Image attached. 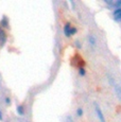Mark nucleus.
<instances>
[{
	"instance_id": "obj_7",
	"label": "nucleus",
	"mask_w": 121,
	"mask_h": 122,
	"mask_svg": "<svg viewBox=\"0 0 121 122\" xmlns=\"http://www.w3.org/2000/svg\"><path fill=\"white\" fill-rule=\"evenodd\" d=\"M83 112H83V108H81V107H80V108L76 109V116H78V117H82L83 116Z\"/></svg>"
},
{
	"instance_id": "obj_11",
	"label": "nucleus",
	"mask_w": 121,
	"mask_h": 122,
	"mask_svg": "<svg viewBox=\"0 0 121 122\" xmlns=\"http://www.w3.org/2000/svg\"><path fill=\"white\" fill-rule=\"evenodd\" d=\"M4 103H5L6 105H10L11 104V99L9 97H5L4 98Z\"/></svg>"
},
{
	"instance_id": "obj_2",
	"label": "nucleus",
	"mask_w": 121,
	"mask_h": 122,
	"mask_svg": "<svg viewBox=\"0 0 121 122\" xmlns=\"http://www.w3.org/2000/svg\"><path fill=\"white\" fill-rule=\"evenodd\" d=\"M70 32H71V25H70V23H69V22H67L66 25H64V34H65V36H66V37H70L71 36Z\"/></svg>"
},
{
	"instance_id": "obj_15",
	"label": "nucleus",
	"mask_w": 121,
	"mask_h": 122,
	"mask_svg": "<svg viewBox=\"0 0 121 122\" xmlns=\"http://www.w3.org/2000/svg\"><path fill=\"white\" fill-rule=\"evenodd\" d=\"M115 20H116V21H121V15L119 16V17H117V18H115Z\"/></svg>"
},
{
	"instance_id": "obj_6",
	"label": "nucleus",
	"mask_w": 121,
	"mask_h": 122,
	"mask_svg": "<svg viewBox=\"0 0 121 122\" xmlns=\"http://www.w3.org/2000/svg\"><path fill=\"white\" fill-rule=\"evenodd\" d=\"M113 14H114V17H115V18L119 17V16L121 15V8H117L116 10H114Z\"/></svg>"
},
{
	"instance_id": "obj_16",
	"label": "nucleus",
	"mask_w": 121,
	"mask_h": 122,
	"mask_svg": "<svg viewBox=\"0 0 121 122\" xmlns=\"http://www.w3.org/2000/svg\"><path fill=\"white\" fill-rule=\"evenodd\" d=\"M3 120V118H2V114H1V112H0V121H2Z\"/></svg>"
},
{
	"instance_id": "obj_10",
	"label": "nucleus",
	"mask_w": 121,
	"mask_h": 122,
	"mask_svg": "<svg viewBox=\"0 0 121 122\" xmlns=\"http://www.w3.org/2000/svg\"><path fill=\"white\" fill-rule=\"evenodd\" d=\"M66 122H74V120L72 119V117H71L70 115H68V116L66 117Z\"/></svg>"
},
{
	"instance_id": "obj_5",
	"label": "nucleus",
	"mask_w": 121,
	"mask_h": 122,
	"mask_svg": "<svg viewBox=\"0 0 121 122\" xmlns=\"http://www.w3.org/2000/svg\"><path fill=\"white\" fill-rule=\"evenodd\" d=\"M17 114L20 115V116L25 115V107H24V105H18V106H17Z\"/></svg>"
},
{
	"instance_id": "obj_4",
	"label": "nucleus",
	"mask_w": 121,
	"mask_h": 122,
	"mask_svg": "<svg viewBox=\"0 0 121 122\" xmlns=\"http://www.w3.org/2000/svg\"><path fill=\"white\" fill-rule=\"evenodd\" d=\"M114 88H115V92H116V95H117L118 99L121 101V86L118 85V84H115V85H114Z\"/></svg>"
},
{
	"instance_id": "obj_1",
	"label": "nucleus",
	"mask_w": 121,
	"mask_h": 122,
	"mask_svg": "<svg viewBox=\"0 0 121 122\" xmlns=\"http://www.w3.org/2000/svg\"><path fill=\"white\" fill-rule=\"evenodd\" d=\"M94 106H95V109H96L97 116H98V118H99L100 122H106V121H105V118H104V115H103V112H102L101 108H100L99 104H98L97 102H95V103H94Z\"/></svg>"
},
{
	"instance_id": "obj_9",
	"label": "nucleus",
	"mask_w": 121,
	"mask_h": 122,
	"mask_svg": "<svg viewBox=\"0 0 121 122\" xmlns=\"http://www.w3.org/2000/svg\"><path fill=\"white\" fill-rule=\"evenodd\" d=\"M1 25L2 27H8V20H6V18L5 17H3V19H2V21H1Z\"/></svg>"
},
{
	"instance_id": "obj_12",
	"label": "nucleus",
	"mask_w": 121,
	"mask_h": 122,
	"mask_svg": "<svg viewBox=\"0 0 121 122\" xmlns=\"http://www.w3.org/2000/svg\"><path fill=\"white\" fill-rule=\"evenodd\" d=\"M115 5L117 6V8H121V0H118V1L115 2Z\"/></svg>"
},
{
	"instance_id": "obj_8",
	"label": "nucleus",
	"mask_w": 121,
	"mask_h": 122,
	"mask_svg": "<svg viewBox=\"0 0 121 122\" xmlns=\"http://www.w3.org/2000/svg\"><path fill=\"white\" fill-rule=\"evenodd\" d=\"M79 73H80V76H85V73H86L84 68H83V67H80V69H79Z\"/></svg>"
},
{
	"instance_id": "obj_14",
	"label": "nucleus",
	"mask_w": 121,
	"mask_h": 122,
	"mask_svg": "<svg viewBox=\"0 0 121 122\" xmlns=\"http://www.w3.org/2000/svg\"><path fill=\"white\" fill-rule=\"evenodd\" d=\"M76 48H79V49H81V47H82L79 41H76Z\"/></svg>"
},
{
	"instance_id": "obj_13",
	"label": "nucleus",
	"mask_w": 121,
	"mask_h": 122,
	"mask_svg": "<svg viewBox=\"0 0 121 122\" xmlns=\"http://www.w3.org/2000/svg\"><path fill=\"white\" fill-rule=\"evenodd\" d=\"M76 28H71V32H70V34L71 35H73V34H76Z\"/></svg>"
},
{
	"instance_id": "obj_3",
	"label": "nucleus",
	"mask_w": 121,
	"mask_h": 122,
	"mask_svg": "<svg viewBox=\"0 0 121 122\" xmlns=\"http://www.w3.org/2000/svg\"><path fill=\"white\" fill-rule=\"evenodd\" d=\"M87 39H88V43H89L90 46L95 47L97 45V39H96V36H95L94 34H89V35H88Z\"/></svg>"
}]
</instances>
